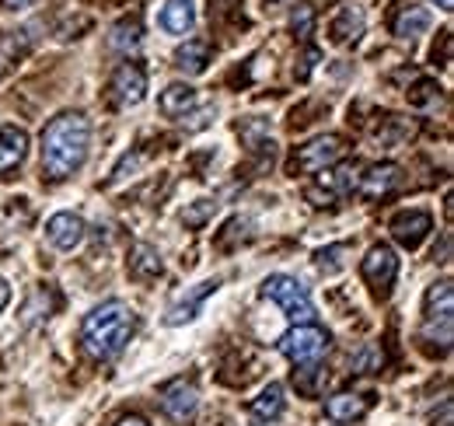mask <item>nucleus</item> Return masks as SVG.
<instances>
[{
  "mask_svg": "<svg viewBox=\"0 0 454 426\" xmlns=\"http://www.w3.org/2000/svg\"><path fill=\"white\" fill-rule=\"evenodd\" d=\"M91 151V122L84 112H59L43 130V175L50 182H67L84 168Z\"/></svg>",
  "mask_w": 454,
  "mask_h": 426,
  "instance_id": "1",
  "label": "nucleus"
},
{
  "mask_svg": "<svg viewBox=\"0 0 454 426\" xmlns=\"http://www.w3.org/2000/svg\"><path fill=\"white\" fill-rule=\"evenodd\" d=\"M137 332V312L122 301H106L81 321V343L95 360H113Z\"/></svg>",
  "mask_w": 454,
  "mask_h": 426,
  "instance_id": "2",
  "label": "nucleus"
},
{
  "mask_svg": "<svg viewBox=\"0 0 454 426\" xmlns=\"http://www.w3.org/2000/svg\"><path fill=\"white\" fill-rule=\"evenodd\" d=\"M262 294H266L270 301H277V304L286 312V319L294 321V325H311V319H315L311 294H308L294 276H286V272H273V276H266Z\"/></svg>",
  "mask_w": 454,
  "mask_h": 426,
  "instance_id": "3",
  "label": "nucleus"
},
{
  "mask_svg": "<svg viewBox=\"0 0 454 426\" xmlns=\"http://www.w3.org/2000/svg\"><path fill=\"white\" fill-rule=\"evenodd\" d=\"M329 350V332L318 325H294L280 339V353L294 364H315Z\"/></svg>",
  "mask_w": 454,
  "mask_h": 426,
  "instance_id": "4",
  "label": "nucleus"
},
{
  "mask_svg": "<svg viewBox=\"0 0 454 426\" xmlns=\"http://www.w3.org/2000/svg\"><path fill=\"white\" fill-rule=\"evenodd\" d=\"M342 154H346V140H342V137H336V133H329V137H315V140H308V144L297 151L294 168L304 171V175H318V171L340 164Z\"/></svg>",
  "mask_w": 454,
  "mask_h": 426,
  "instance_id": "5",
  "label": "nucleus"
},
{
  "mask_svg": "<svg viewBox=\"0 0 454 426\" xmlns=\"http://www.w3.org/2000/svg\"><path fill=\"white\" fill-rule=\"evenodd\" d=\"M360 276L367 280V287L378 294V297H388L392 294V283L398 276V259L388 245H374L367 252V259L360 263Z\"/></svg>",
  "mask_w": 454,
  "mask_h": 426,
  "instance_id": "6",
  "label": "nucleus"
},
{
  "mask_svg": "<svg viewBox=\"0 0 454 426\" xmlns=\"http://www.w3.org/2000/svg\"><path fill=\"white\" fill-rule=\"evenodd\" d=\"M109 95L115 106L133 108L147 99V70L140 63H122L109 81Z\"/></svg>",
  "mask_w": 454,
  "mask_h": 426,
  "instance_id": "7",
  "label": "nucleus"
},
{
  "mask_svg": "<svg viewBox=\"0 0 454 426\" xmlns=\"http://www.w3.org/2000/svg\"><path fill=\"white\" fill-rule=\"evenodd\" d=\"M161 409L165 416L175 423H192L196 409H200V391L192 381H171L168 388L161 391Z\"/></svg>",
  "mask_w": 454,
  "mask_h": 426,
  "instance_id": "8",
  "label": "nucleus"
},
{
  "mask_svg": "<svg viewBox=\"0 0 454 426\" xmlns=\"http://www.w3.org/2000/svg\"><path fill=\"white\" fill-rule=\"evenodd\" d=\"M451 321H454V290L451 280H441L430 287L427 294V332H434L441 325V332L451 339Z\"/></svg>",
  "mask_w": 454,
  "mask_h": 426,
  "instance_id": "9",
  "label": "nucleus"
},
{
  "mask_svg": "<svg viewBox=\"0 0 454 426\" xmlns=\"http://www.w3.org/2000/svg\"><path fill=\"white\" fill-rule=\"evenodd\" d=\"M217 287H221V280H203V283H196L192 290L178 294V297L171 301L165 321H168V325H185V321H192L200 315V304H203L210 294H217Z\"/></svg>",
  "mask_w": 454,
  "mask_h": 426,
  "instance_id": "10",
  "label": "nucleus"
},
{
  "mask_svg": "<svg viewBox=\"0 0 454 426\" xmlns=\"http://www.w3.org/2000/svg\"><path fill=\"white\" fill-rule=\"evenodd\" d=\"M430 227H434V220H430V213L423 210H409V213H398L395 220H392V238H395L402 248H409V252H416L423 241H427V234H430Z\"/></svg>",
  "mask_w": 454,
  "mask_h": 426,
  "instance_id": "11",
  "label": "nucleus"
},
{
  "mask_svg": "<svg viewBox=\"0 0 454 426\" xmlns=\"http://www.w3.org/2000/svg\"><path fill=\"white\" fill-rule=\"evenodd\" d=\"M84 231L88 227H84V220L77 213H53L50 224H46V238L59 252H74L84 241Z\"/></svg>",
  "mask_w": 454,
  "mask_h": 426,
  "instance_id": "12",
  "label": "nucleus"
},
{
  "mask_svg": "<svg viewBox=\"0 0 454 426\" xmlns=\"http://www.w3.org/2000/svg\"><path fill=\"white\" fill-rule=\"evenodd\" d=\"M398 182H402L398 164H371V168L356 178V193H360L364 200H381V196H388V193L395 189Z\"/></svg>",
  "mask_w": 454,
  "mask_h": 426,
  "instance_id": "13",
  "label": "nucleus"
},
{
  "mask_svg": "<svg viewBox=\"0 0 454 426\" xmlns=\"http://www.w3.org/2000/svg\"><path fill=\"white\" fill-rule=\"evenodd\" d=\"M364 36V11L356 4H340L333 21H329V39L342 46V43H353Z\"/></svg>",
  "mask_w": 454,
  "mask_h": 426,
  "instance_id": "14",
  "label": "nucleus"
},
{
  "mask_svg": "<svg viewBox=\"0 0 454 426\" xmlns=\"http://www.w3.org/2000/svg\"><path fill=\"white\" fill-rule=\"evenodd\" d=\"M210 59H214V46L207 39H189V43H182L175 50V67L182 74H189V77H200L210 67Z\"/></svg>",
  "mask_w": 454,
  "mask_h": 426,
  "instance_id": "15",
  "label": "nucleus"
},
{
  "mask_svg": "<svg viewBox=\"0 0 454 426\" xmlns=\"http://www.w3.org/2000/svg\"><path fill=\"white\" fill-rule=\"evenodd\" d=\"M427 28H430V11L419 7V4H402L398 14L392 18V32H395L398 39H405V43L419 39Z\"/></svg>",
  "mask_w": 454,
  "mask_h": 426,
  "instance_id": "16",
  "label": "nucleus"
},
{
  "mask_svg": "<svg viewBox=\"0 0 454 426\" xmlns=\"http://www.w3.org/2000/svg\"><path fill=\"white\" fill-rule=\"evenodd\" d=\"M28 154V133L18 126H0V175L14 171Z\"/></svg>",
  "mask_w": 454,
  "mask_h": 426,
  "instance_id": "17",
  "label": "nucleus"
},
{
  "mask_svg": "<svg viewBox=\"0 0 454 426\" xmlns=\"http://www.w3.org/2000/svg\"><path fill=\"white\" fill-rule=\"evenodd\" d=\"M161 272H165V263H161L158 248L147 245V241H137L133 252H129V276L140 280V283H151V280H158Z\"/></svg>",
  "mask_w": 454,
  "mask_h": 426,
  "instance_id": "18",
  "label": "nucleus"
},
{
  "mask_svg": "<svg viewBox=\"0 0 454 426\" xmlns=\"http://www.w3.org/2000/svg\"><path fill=\"white\" fill-rule=\"evenodd\" d=\"M161 112L168 115V119H185L192 108L200 106V95H196V88H189V84H168L165 91H161Z\"/></svg>",
  "mask_w": 454,
  "mask_h": 426,
  "instance_id": "19",
  "label": "nucleus"
},
{
  "mask_svg": "<svg viewBox=\"0 0 454 426\" xmlns=\"http://www.w3.org/2000/svg\"><path fill=\"white\" fill-rule=\"evenodd\" d=\"M196 25V7L192 0H168L161 7V28L171 32V36H189Z\"/></svg>",
  "mask_w": 454,
  "mask_h": 426,
  "instance_id": "20",
  "label": "nucleus"
},
{
  "mask_svg": "<svg viewBox=\"0 0 454 426\" xmlns=\"http://www.w3.org/2000/svg\"><path fill=\"white\" fill-rule=\"evenodd\" d=\"M325 413H329V420H336V423H353V420H360V416L367 413V398H360V395H353V391H340V395H333V398L325 402Z\"/></svg>",
  "mask_w": 454,
  "mask_h": 426,
  "instance_id": "21",
  "label": "nucleus"
},
{
  "mask_svg": "<svg viewBox=\"0 0 454 426\" xmlns=\"http://www.w3.org/2000/svg\"><path fill=\"white\" fill-rule=\"evenodd\" d=\"M284 384H270V388L259 391V398H252V416L262 420V423H273V420L284 416Z\"/></svg>",
  "mask_w": 454,
  "mask_h": 426,
  "instance_id": "22",
  "label": "nucleus"
},
{
  "mask_svg": "<svg viewBox=\"0 0 454 426\" xmlns=\"http://www.w3.org/2000/svg\"><path fill=\"white\" fill-rule=\"evenodd\" d=\"M140 43H144V25H140L137 14L133 18H122L113 28V36H109V46H113L115 53H137Z\"/></svg>",
  "mask_w": 454,
  "mask_h": 426,
  "instance_id": "23",
  "label": "nucleus"
},
{
  "mask_svg": "<svg viewBox=\"0 0 454 426\" xmlns=\"http://www.w3.org/2000/svg\"><path fill=\"white\" fill-rule=\"evenodd\" d=\"M290 28H294L297 39H308L311 28H315V7L311 4H297L294 14H290Z\"/></svg>",
  "mask_w": 454,
  "mask_h": 426,
  "instance_id": "24",
  "label": "nucleus"
},
{
  "mask_svg": "<svg viewBox=\"0 0 454 426\" xmlns=\"http://www.w3.org/2000/svg\"><path fill=\"white\" fill-rule=\"evenodd\" d=\"M214 213H217V203H214V200H196V207L182 213V220H185L189 227H203V224H207Z\"/></svg>",
  "mask_w": 454,
  "mask_h": 426,
  "instance_id": "25",
  "label": "nucleus"
},
{
  "mask_svg": "<svg viewBox=\"0 0 454 426\" xmlns=\"http://www.w3.org/2000/svg\"><path fill=\"white\" fill-rule=\"evenodd\" d=\"M346 252H349V245H333V248H322V252H318V269H322V272H336V269H342L340 256H346Z\"/></svg>",
  "mask_w": 454,
  "mask_h": 426,
  "instance_id": "26",
  "label": "nucleus"
},
{
  "mask_svg": "<svg viewBox=\"0 0 454 426\" xmlns=\"http://www.w3.org/2000/svg\"><path fill=\"white\" fill-rule=\"evenodd\" d=\"M434 99H441V88H437L434 81H419V84L409 91V102H412V106H427V102H434Z\"/></svg>",
  "mask_w": 454,
  "mask_h": 426,
  "instance_id": "27",
  "label": "nucleus"
},
{
  "mask_svg": "<svg viewBox=\"0 0 454 426\" xmlns=\"http://www.w3.org/2000/svg\"><path fill=\"white\" fill-rule=\"evenodd\" d=\"M115 426H151V423H147L144 416H122V420H119Z\"/></svg>",
  "mask_w": 454,
  "mask_h": 426,
  "instance_id": "28",
  "label": "nucleus"
},
{
  "mask_svg": "<svg viewBox=\"0 0 454 426\" xmlns=\"http://www.w3.org/2000/svg\"><path fill=\"white\" fill-rule=\"evenodd\" d=\"M7 301H11V287H7L4 280H0V312L7 308Z\"/></svg>",
  "mask_w": 454,
  "mask_h": 426,
  "instance_id": "29",
  "label": "nucleus"
},
{
  "mask_svg": "<svg viewBox=\"0 0 454 426\" xmlns=\"http://www.w3.org/2000/svg\"><path fill=\"white\" fill-rule=\"evenodd\" d=\"M28 4H35V0H4V7H11V11H21V7H28Z\"/></svg>",
  "mask_w": 454,
  "mask_h": 426,
  "instance_id": "30",
  "label": "nucleus"
},
{
  "mask_svg": "<svg viewBox=\"0 0 454 426\" xmlns=\"http://www.w3.org/2000/svg\"><path fill=\"white\" fill-rule=\"evenodd\" d=\"M434 4H437L441 11H451V7H454V0H434Z\"/></svg>",
  "mask_w": 454,
  "mask_h": 426,
  "instance_id": "31",
  "label": "nucleus"
},
{
  "mask_svg": "<svg viewBox=\"0 0 454 426\" xmlns=\"http://www.w3.org/2000/svg\"><path fill=\"white\" fill-rule=\"evenodd\" d=\"M270 4H277V0H270Z\"/></svg>",
  "mask_w": 454,
  "mask_h": 426,
  "instance_id": "32",
  "label": "nucleus"
}]
</instances>
